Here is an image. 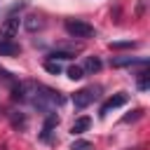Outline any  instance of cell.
<instances>
[{
	"mask_svg": "<svg viewBox=\"0 0 150 150\" xmlns=\"http://www.w3.org/2000/svg\"><path fill=\"white\" fill-rule=\"evenodd\" d=\"M23 26H26V30L35 33V30H40V28L45 26V21H42L40 16H35V14H30V16H26V19H23Z\"/></svg>",
	"mask_w": 150,
	"mask_h": 150,
	"instance_id": "obj_11",
	"label": "cell"
},
{
	"mask_svg": "<svg viewBox=\"0 0 150 150\" xmlns=\"http://www.w3.org/2000/svg\"><path fill=\"white\" fill-rule=\"evenodd\" d=\"M129 47H138V42H131V40H122V42H110V49H129Z\"/></svg>",
	"mask_w": 150,
	"mask_h": 150,
	"instance_id": "obj_17",
	"label": "cell"
},
{
	"mask_svg": "<svg viewBox=\"0 0 150 150\" xmlns=\"http://www.w3.org/2000/svg\"><path fill=\"white\" fill-rule=\"evenodd\" d=\"M141 115H143V110H134V115H124V117H122V122H131V120H138Z\"/></svg>",
	"mask_w": 150,
	"mask_h": 150,
	"instance_id": "obj_19",
	"label": "cell"
},
{
	"mask_svg": "<svg viewBox=\"0 0 150 150\" xmlns=\"http://www.w3.org/2000/svg\"><path fill=\"white\" fill-rule=\"evenodd\" d=\"M70 150H91V143L89 141H75L70 145Z\"/></svg>",
	"mask_w": 150,
	"mask_h": 150,
	"instance_id": "obj_18",
	"label": "cell"
},
{
	"mask_svg": "<svg viewBox=\"0 0 150 150\" xmlns=\"http://www.w3.org/2000/svg\"><path fill=\"white\" fill-rule=\"evenodd\" d=\"M45 70L52 73V75H59V73H61V66H59V61L49 59V61H45Z\"/></svg>",
	"mask_w": 150,
	"mask_h": 150,
	"instance_id": "obj_15",
	"label": "cell"
},
{
	"mask_svg": "<svg viewBox=\"0 0 150 150\" xmlns=\"http://www.w3.org/2000/svg\"><path fill=\"white\" fill-rule=\"evenodd\" d=\"M68 77H70V80H82V77H84L82 66H70V68H68Z\"/></svg>",
	"mask_w": 150,
	"mask_h": 150,
	"instance_id": "obj_16",
	"label": "cell"
},
{
	"mask_svg": "<svg viewBox=\"0 0 150 150\" xmlns=\"http://www.w3.org/2000/svg\"><path fill=\"white\" fill-rule=\"evenodd\" d=\"M21 49H19V45L16 42H12V40H0V56H16Z\"/></svg>",
	"mask_w": 150,
	"mask_h": 150,
	"instance_id": "obj_8",
	"label": "cell"
},
{
	"mask_svg": "<svg viewBox=\"0 0 150 150\" xmlns=\"http://www.w3.org/2000/svg\"><path fill=\"white\" fill-rule=\"evenodd\" d=\"M63 28H66V33L68 35H73V38H94L96 35V30H94V26H89L87 21H80V19H68L66 23H63Z\"/></svg>",
	"mask_w": 150,
	"mask_h": 150,
	"instance_id": "obj_2",
	"label": "cell"
},
{
	"mask_svg": "<svg viewBox=\"0 0 150 150\" xmlns=\"http://www.w3.org/2000/svg\"><path fill=\"white\" fill-rule=\"evenodd\" d=\"M138 89H141V91L150 89V73H148V70H141V73H138Z\"/></svg>",
	"mask_w": 150,
	"mask_h": 150,
	"instance_id": "obj_13",
	"label": "cell"
},
{
	"mask_svg": "<svg viewBox=\"0 0 150 150\" xmlns=\"http://www.w3.org/2000/svg\"><path fill=\"white\" fill-rule=\"evenodd\" d=\"M89 127H91V120H89V117H77V120L73 122V127H70V134H73V136H80V134H84Z\"/></svg>",
	"mask_w": 150,
	"mask_h": 150,
	"instance_id": "obj_9",
	"label": "cell"
},
{
	"mask_svg": "<svg viewBox=\"0 0 150 150\" xmlns=\"http://www.w3.org/2000/svg\"><path fill=\"white\" fill-rule=\"evenodd\" d=\"M127 101H129V96H127L124 91H120V94H115V96H110V98H108V101H105V103L101 105V110H98V115H101V117H105V115H108L110 110H115V108H120V105H124Z\"/></svg>",
	"mask_w": 150,
	"mask_h": 150,
	"instance_id": "obj_5",
	"label": "cell"
},
{
	"mask_svg": "<svg viewBox=\"0 0 150 150\" xmlns=\"http://www.w3.org/2000/svg\"><path fill=\"white\" fill-rule=\"evenodd\" d=\"M98 89H94V87H84V89H80V91H75L73 94V105L77 108V110H82V108H87L89 103H94L96 101V94Z\"/></svg>",
	"mask_w": 150,
	"mask_h": 150,
	"instance_id": "obj_3",
	"label": "cell"
},
{
	"mask_svg": "<svg viewBox=\"0 0 150 150\" xmlns=\"http://www.w3.org/2000/svg\"><path fill=\"white\" fill-rule=\"evenodd\" d=\"M19 23H21V16H19V14H9V16L5 19L2 28H0L2 38H5V40H12V38L16 35V30H19Z\"/></svg>",
	"mask_w": 150,
	"mask_h": 150,
	"instance_id": "obj_4",
	"label": "cell"
},
{
	"mask_svg": "<svg viewBox=\"0 0 150 150\" xmlns=\"http://www.w3.org/2000/svg\"><path fill=\"white\" fill-rule=\"evenodd\" d=\"M75 54L73 52H63V49H54L52 54H49V59H54V61H68V59H73Z\"/></svg>",
	"mask_w": 150,
	"mask_h": 150,
	"instance_id": "obj_12",
	"label": "cell"
},
{
	"mask_svg": "<svg viewBox=\"0 0 150 150\" xmlns=\"http://www.w3.org/2000/svg\"><path fill=\"white\" fill-rule=\"evenodd\" d=\"M19 98H26L33 108H38L40 112H54L61 103H63V96L40 82H23L19 84Z\"/></svg>",
	"mask_w": 150,
	"mask_h": 150,
	"instance_id": "obj_1",
	"label": "cell"
},
{
	"mask_svg": "<svg viewBox=\"0 0 150 150\" xmlns=\"http://www.w3.org/2000/svg\"><path fill=\"white\" fill-rule=\"evenodd\" d=\"M56 124H59V115H56V112H47V115H45V124H42V134H40V138H42L45 143L52 141V131L56 129Z\"/></svg>",
	"mask_w": 150,
	"mask_h": 150,
	"instance_id": "obj_6",
	"label": "cell"
},
{
	"mask_svg": "<svg viewBox=\"0 0 150 150\" xmlns=\"http://www.w3.org/2000/svg\"><path fill=\"white\" fill-rule=\"evenodd\" d=\"M9 120H12V124H14L19 131H21V129H26V117H23L21 112H19V115H16V112H9Z\"/></svg>",
	"mask_w": 150,
	"mask_h": 150,
	"instance_id": "obj_14",
	"label": "cell"
},
{
	"mask_svg": "<svg viewBox=\"0 0 150 150\" xmlns=\"http://www.w3.org/2000/svg\"><path fill=\"white\" fill-rule=\"evenodd\" d=\"M115 68H122V66H148L145 59H134V56H122V59H112L110 61Z\"/></svg>",
	"mask_w": 150,
	"mask_h": 150,
	"instance_id": "obj_7",
	"label": "cell"
},
{
	"mask_svg": "<svg viewBox=\"0 0 150 150\" xmlns=\"http://www.w3.org/2000/svg\"><path fill=\"white\" fill-rule=\"evenodd\" d=\"M82 70H84V75H94V73H98V70H101V59H98V56H87Z\"/></svg>",
	"mask_w": 150,
	"mask_h": 150,
	"instance_id": "obj_10",
	"label": "cell"
}]
</instances>
